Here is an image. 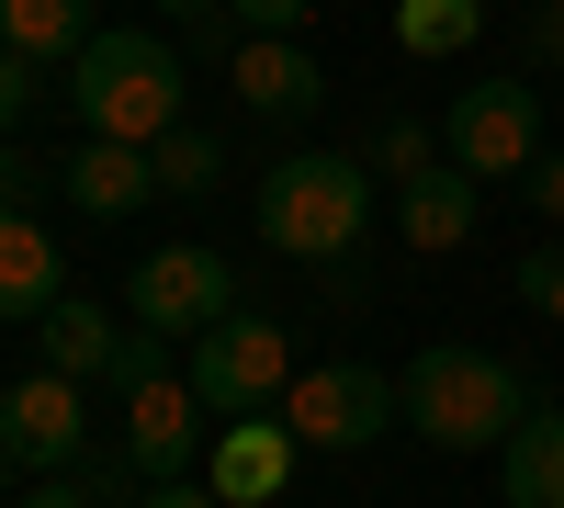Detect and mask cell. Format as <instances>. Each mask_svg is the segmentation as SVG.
Masks as SVG:
<instances>
[{"label":"cell","mask_w":564,"mask_h":508,"mask_svg":"<svg viewBox=\"0 0 564 508\" xmlns=\"http://www.w3.org/2000/svg\"><path fill=\"white\" fill-rule=\"evenodd\" d=\"M475 215H486V181L452 170V159H430L417 181H395V238H406L417 260H452L463 238H475Z\"/></svg>","instance_id":"cell-11"},{"label":"cell","mask_w":564,"mask_h":508,"mask_svg":"<svg viewBox=\"0 0 564 508\" xmlns=\"http://www.w3.org/2000/svg\"><path fill=\"white\" fill-rule=\"evenodd\" d=\"M113 361H124V316L113 305H79V294L45 305V374L90 385V374H113Z\"/></svg>","instance_id":"cell-15"},{"label":"cell","mask_w":564,"mask_h":508,"mask_svg":"<svg viewBox=\"0 0 564 508\" xmlns=\"http://www.w3.org/2000/svg\"><path fill=\"white\" fill-rule=\"evenodd\" d=\"M395 396H406V430L430 441V452H497L508 430L531 419V385L508 374L497 350H475V339L417 350L406 374H395Z\"/></svg>","instance_id":"cell-2"},{"label":"cell","mask_w":564,"mask_h":508,"mask_svg":"<svg viewBox=\"0 0 564 508\" xmlns=\"http://www.w3.org/2000/svg\"><path fill=\"white\" fill-rule=\"evenodd\" d=\"M520 193H531V215H564V159H531Z\"/></svg>","instance_id":"cell-27"},{"label":"cell","mask_w":564,"mask_h":508,"mask_svg":"<svg viewBox=\"0 0 564 508\" xmlns=\"http://www.w3.org/2000/svg\"><path fill=\"white\" fill-rule=\"evenodd\" d=\"M148 159H159V193H181V204H204L215 181H226V148H215L204 125H170L159 148H148Z\"/></svg>","instance_id":"cell-19"},{"label":"cell","mask_w":564,"mask_h":508,"mask_svg":"<svg viewBox=\"0 0 564 508\" xmlns=\"http://www.w3.org/2000/svg\"><path fill=\"white\" fill-rule=\"evenodd\" d=\"M79 385L68 374H23L12 396H0V452H12V464H34V475H68L79 464Z\"/></svg>","instance_id":"cell-9"},{"label":"cell","mask_w":564,"mask_h":508,"mask_svg":"<svg viewBox=\"0 0 564 508\" xmlns=\"http://www.w3.org/2000/svg\"><path fill=\"white\" fill-rule=\"evenodd\" d=\"M520 305H531V316H553V328H564V238H542V249L520 260Z\"/></svg>","instance_id":"cell-20"},{"label":"cell","mask_w":564,"mask_h":508,"mask_svg":"<svg viewBox=\"0 0 564 508\" xmlns=\"http://www.w3.org/2000/svg\"><path fill=\"white\" fill-rule=\"evenodd\" d=\"M441 148H452V170H475V181L531 170V159H542V90H531V79H463Z\"/></svg>","instance_id":"cell-8"},{"label":"cell","mask_w":564,"mask_h":508,"mask_svg":"<svg viewBox=\"0 0 564 508\" xmlns=\"http://www.w3.org/2000/svg\"><path fill=\"white\" fill-rule=\"evenodd\" d=\"M486 34V0H395V45L406 57H463Z\"/></svg>","instance_id":"cell-18"},{"label":"cell","mask_w":564,"mask_h":508,"mask_svg":"<svg viewBox=\"0 0 564 508\" xmlns=\"http://www.w3.org/2000/svg\"><path fill=\"white\" fill-rule=\"evenodd\" d=\"M316 0H226V23H249V34H305Z\"/></svg>","instance_id":"cell-22"},{"label":"cell","mask_w":564,"mask_h":508,"mask_svg":"<svg viewBox=\"0 0 564 508\" xmlns=\"http://www.w3.org/2000/svg\"><path fill=\"white\" fill-rule=\"evenodd\" d=\"M68 294V260H57V238H45L34 215H0V316H45Z\"/></svg>","instance_id":"cell-16"},{"label":"cell","mask_w":564,"mask_h":508,"mask_svg":"<svg viewBox=\"0 0 564 508\" xmlns=\"http://www.w3.org/2000/svg\"><path fill=\"white\" fill-rule=\"evenodd\" d=\"M430 148H441V136L417 125V114H395L384 136H372V170H395V181H417V170H430Z\"/></svg>","instance_id":"cell-21"},{"label":"cell","mask_w":564,"mask_h":508,"mask_svg":"<svg viewBox=\"0 0 564 508\" xmlns=\"http://www.w3.org/2000/svg\"><path fill=\"white\" fill-rule=\"evenodd\" d=\"M294 430H282V407H260V419H226V441L204 452V486L226 497V508H271L282 486H294Z\"/></svg>","instance_id":"cell-10"},{"label":"cell","mask_w":564,"mask_h":508,"mask_svg":"<svg viewBox=\"0 0 564 508\" xmlns=\"http://www.w3.org/2000/svg\"><path fill=\"white\" fill-rule=\"evenodd\" d=\"M181 102H193V68H181L170 34H90L79 57H68V114H79L90 136L159 148L170 125H193Z\"/></svg>","instance_id":"cell-1"},{"label":"cell","mask_w":564,"mask_h":508,"mask_svg":"<svg viewBox=\"0 0 564 508\" xmlns=\"http://www.w3.org/2000/svg\"><path fill=\"white\" fill-rule=\"evenodd\" d=\"M34 193H45V159H23L12 136H0V215H23Z\"/></svg>","instance_id":"cell-24"},{"label":"cell","mask_w":564,"mask_h":508,"mask_svg":"<svg viewBox=\"0 0 564 508\" xmlns=\"http://www.w3.org/2000/svg\"><path fill=\"white\" fill-rule=\"evenodd\" d=\"M57 193H68L79 215H135V204L159 193V159L124 148V136H79V148L57 159Z\"/></svg>","instance_id":"cell-13"},{"label":"cell","mask_w":564,"mask_h":508,"mask_svg":"<svg viewBox=\"0 0 564 508\" xmlns=\"http://www.w3.org/2000/svg\"><path fill=\"white\" fill-rule=\"evenodd\" d=\"M226 79H238V102H249V114H271V125H294V114H316V102H327L316 45H294V34H238Z\"/></svg>","instance_id":"cell-12"},{"label":"cell","mask_w":564,"mask_h":508,"mask_svg":"<svg viewBox=\"0 0 564 508\" xmlns=\"http://www.w3.org/2000/svg\"><path fill=\"white\" fill-rule=\"evenodd\" d=\"M0 497H12V452H0Z\"/></svg>","instance_id":"cell-30"},{"label":"cell","mask_w":564,"mask_h":508,"mask_svg":"<svg viewBox=\"0 0 564 508\" xmlns=\"http://www.w3.org/2000/svg\"><path fill=\"white\" fill-rule=\"evenodd\" d=\"M531 57L564 68V0H542V12H531Z\"/></svg>","instance_id":"cell-28"},{"label":"cell","mask_w":564,"mask_h":508,"mask_svg":"<svg viewBox=\"0 0 564 508\" xmlns=\"http://www.w3.org/2000/svg\"><path fill=\"white\" fill-rule=\"evenodd\" d=\"M12 508H102V486H79V475H34Z\"/></svg>","instance_id":"cell-25"},{"label":"cell","mask_w":564,"mask_h":508,"mask_svg":"<svg viewBox=\"0 0 564 508\" xmlns=\"http://www.w3.org/2000/svg\"><path fill=\"white\" fill-rule=\"evenodd\" d=\"M497 508H564V407H531L497 441Z\"/></svg>","instance_id":"cell-14"},{"label":"cell","mask_w":564,"mask_h":508,"mask_svg":"<svg viewBox=\"0 0 564 508\" xmlns=\"http://www.w3.org/2000/svg\"><path fill=\"white\" fill-rule=\"evenodd\" d=\"M34 114V57H23V45H0V136H12Z\"/></svg>","instance_id":"cell-23"},{"label":"cell","mask_w":564,"mask_h":508,"mask_svg":"<svg viewBox=\"0 0 564 508\" xmlns=\"http://www.w3.org/2000/svg\"><path fill=\"white\" fill-rule=\"evenodd\" d=\"M90 34H102V23H90V0H0V45H23L34 68H68Z\"/></svg>","instance_id":"cell-17"},{"label":"cell","mask_w":564,"mask_h":508,"mask_svg":"<svg viewBox=\"0 0 564 508\" xmlns=\"http://www.w3.org/2000/svg\"><path fill=\"white\" fill-rule=\"evenodd\" d=\"M361 226H372V159L305 148V159H271L260 170V238L282 260H350Z\"/></svg>","instance_id":"cell-3"},{"label":"cell","mask_w":564,"mask_h":508,"mask_svg":"<svg viewBox=\"0 0 564 508\" xmlns=\"http://www.w3.org/2000/svg\"><path fill=\"white\" fill-rule=\"evenodd\" d=\"M204 419H215V407L193 396V374H159V361H148V374H124V464L148 475V486H181V475L215 452Z\"/></svg>","instance_id":"cell-7"},{"label":"cell","mask_w":564,"mask_h":508,"mask_svg":"<svg viewBox=\"0 0 564 508\" xmlns=\"http://www.w3.org/2000/svg\"><path fill=\"white\" fill-rule=\"evenodd\" d=\"M135 508H226V497H215V486H148Z\"/></svg>","instance_id":"cell-29"},{"label":"cell","mask_w":564,"mask_h":508,"mask_svg":"<svg viewBox=\"0 0 564 508\" xmlns=\"http://www.w3.org/2000/svg\"><path fill=\"white\" fill-rule=\"evenodd\" d=\"M181 374H193V396L215 407V419H260V407L294 396V339L238 305V316H215V328L181 350Z\"/></svg>","instance_id":"cell-4"},{"label":"cell","mask_w":564,"mask_h":508,"mask_svg":"<svg viewBox=\"0 0 564 508\" xmlns=\"http://www.w3.org/2000/svg\"><path fill=\"white\" fill-rule=\"evenodd\" d=\"M159 12H170V23H193L215 57H238V45H226V0H159Z\"/></svg>","instance_id":"cell-26"},{"label":"cell","mask_w":564,"mask_h":508,"mask_svg":"<svg viewBox=\"0 0 564 508\" xmlns=\"http://www.w3.org/2000/svg\"><path fill=\"white\" fill-rule=\"evenodd\" d=\"M124 316H135V339L193 350L215 316H238V271H226L215 249H148V260H135V283H124Z\"/></svg>","instance_id":"cell-5"},{"label":"cell","mask_w":564,"mask_h":508,"mask_svg":"<svg viewBox=\"0 0 564 508\" xmlns=\"http://www.w3.org/2000/svg\"><path fill=\"white\" fill-rule=\"evenodd\" d=\"M395 419H406V396H395L384 361H316V374H294V396H282V430L316 441V452H361Z\"/></svg>","instance_id":"cell-6"}]
</instances>
